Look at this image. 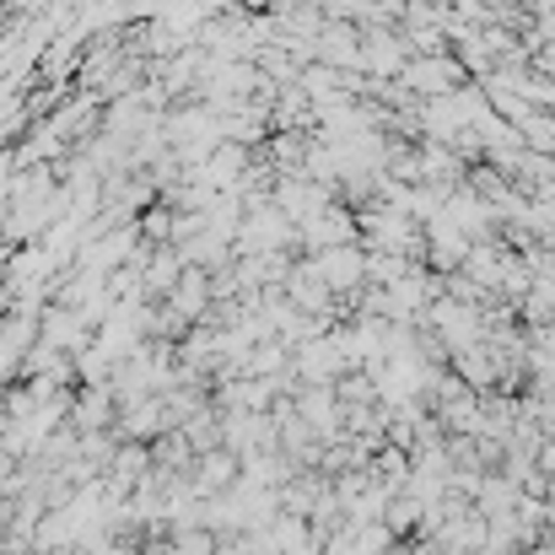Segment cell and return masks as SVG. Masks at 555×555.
I'll list each match as a JSON object with an SVG mask.
<instances>
[{
  "instance_id": "1",
  "label": "cell",
  "mask_w": 555,
  "mask_h": 555,
  "mask_svg": "<svg viewBox=\"0 0 555 555\" xmlns=\"http://www.w3.org/2000/svg\"><path fill=\"white\" fill-rule=\"evenodd\" d=\"M404 81L415 92H459V65L453 60H421V65L404 70Z\"/></svg>"
}]
</instances>
